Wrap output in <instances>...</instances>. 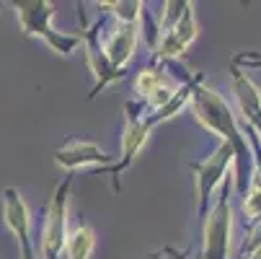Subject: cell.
I'll use <instances>...</instances> for the list:
<instances>
[{
	"label": "cell",
	"mask_w": 261,
	"mask_h": 259,
	"mask_svg": "<svg viewBox=\"0 0 261 259\" xmlns=\"http://www.w3.org/2000/svg\"><path fill=\"white\" fill-rule=\"evenodd\" d=\"M192 112L197 114L199 125L210 132H215L220 137V143H225L230 151H233V161L238 163L236 166V187L241 195H246L248 190V171L246 166L251 163V153H248V143H246V132L243 127L238 125L236 114H233V109L228 106V101L222 99L217 91L207 88L202 81L194 86L192 91Z\"/></svg>",
	"instance_id": "6da1fadb"
},
{
	"label": "cell",
	"mask_w": 261,
	"mask_h": 259,
	"mask_svg": "<svg viewBox=\"0 0 261 259\" xmlns=\"http://www.w3.org/2000/svg\"><path fill=\"white\" fill-rule=\"evenodd\" d=\"M18 23L26 36H39L47 42L57 55H72V50L83 44L81 34H62L52 29V16H55V3L49 0H29V3H13Z\"/></svg>",
	"instance_id": "7a4b0ae2"
},
{
	"label": "cell",
	"mask_w": 261,
	"mask_h": 259,
	"mask_svg": "<svg viewBox=\"0 0 261 259\" xmlns=\"http://www.w3.org/2000/svg\"><path fill=\"white\" fill-rule=\"evenodd\" d=\"M233 233V218H230V187L228 179L220 187V197L215 207L202 218V251L199 259H228Z\"/></svg>",
	"instance_id": "3957f363"
},
{
	"label": "cell",
	"mask_w": 261,
	"mask_h": 259,
	"mask_svg": "<svg viewBox=\"0 0 261 259\" xmlns=\"http://www.w3.org/2000/svg\"><path fill=\"white\" fill-rule=\"evenodd\" d=\"M75 174H67L62 179V184L55 187L52 202L47 207V218H44V226H42V254L44 259H60L65 254L67 246V197H70V184Z\"/></svg>",
	"instance_id": "277c9868"
},
{
	"label": "cell",
	"mask_w": 261,
	"mask_h": 259,
	"mask_svg": "<svg viewBox=\"0 0 261 259\" xmlns=\"http://www.w3.org/2000/svg\"><path fill=\"white\" fill-rule=\"evenodd\" d=\"M142 109L145 106L140 101H127V106H124V130H122V158L114 166L101 169L103 174L114 176V190L117 192H119V176H122V171H127L132 166V161L142 151L147 135L153 132L150 122H147V114L142 112Z\"/></svg>",
	"instance_id": "5b68a950"
},
{
	"label": "cell",
	"mask_w": 261,
	"mask_h": 259,
	"mask_svg": "<svg viewBox=\"0 0 261 259\" xmlns=\"http://www.w3.org/2000/svg\"><path fill=\"white\" fill-rule=\"evenodd\" d=\"M233 166V151L220 143L215 148V153L207 156L199 163H192L194 171V181H197V202H199V215L204 218L207 207H210V197L217 187H222V181L228 179V169Z\"/></svg>",
	"instance_id": "8992f818"
},
{
	"label": "cell",
	"mask_w": 261,
	"mask_h": 259,
	"mask_svg": "<svg viewBox=\"0 0 261 259\" xmlns=\"http://www.w3.org/2000/svg\"><path fill=\"white\" fill-rule=\"evenodd\" d=\"M230 73H233V83H236V99H238V106H241V117L246 122L248 135H253V140H256L258 156H256L253 166L258 171L261 169V91H258V86L253 83V78L248 76V73H243L233 65H230Z\"/></svg>",
	"instance_id": "52a82bcc"
},
{
	"label": "cell",
	"mask_w": 261,
	"mask_h": 259,
	"mask_svg": "<svg viewBox=\"0 0 261 259\" xmlns=\"http://www.w3.org/2000/svg\"><path fill=\"white\" fill-rule=\"evenodd\" d=\"M137 31H140V23H117L106 34V39H101V57L106 60L109 70L117 78L124 76V67L135 55L137 36H140Z\"/></svg>",
	"instance_id": "ba28073f"
},
{
	"label": "cell",
	"mask_w": 261,
	"mask_h": 259,
	"mask_svg": "<svg viewBox=\"0 0 261 259\" xmlns=\"http://www.w3.org/2000/svg\"><path fill=\"white\" fill-rule=\"evenodd\" d=\"M197 34H199V26H197V16H194V6L186 8V13L181 16V21L168 29L166 34H161L158 39H155V60H173L178 55H184L186 50H189V44L197 39Z\"/></svg>",
	"instance_id": "9c48e42d"
},
{
	"label": "cell",
	"mask_w": 261,
	"mask_h": 259,
	"mask_svg": "<svg viewBox=\"0 0 261 259\" xmlns=\"http://www.w3.org/2000/svg\"><path fill=\"white\" fill-rule=\"evenodd\" d=\"M3 218H6L8 228L13 231V236L18 239V244H21L23 259H34V251H31V215H29V207H26L23 197L13 187H8L3 192Z\"/></svg>",
	"instance_id": "30bf717a"
},
{
	"label": "cell",
	"mask_w": 261,
	"mask_h": 259,
	"mask_svg": "<svg viewBox=\"0 0 261 259\" xmlns=\"http://www.w3.org/2000/svg\"><path fill=\"white\" fill-rule=\"evenodd\" d=\"M55 161H57V166H62V169H67L72 174L75 169H83V166L106 169L111 163V156H106L101 148L96 143H91V140H67L62 148H57Z\"/></svg>",
	"instance_id": "8fae6325"
},
{
	"label": "cell",
	"mask_w": 261,
	"mask_h": 259,
	"mask_svg": "<svg viewBox=\"0 0 261 259\" xmlns=\"http://www.w3.org/2000/svg\"><path fill=\"white\" fill-rule=\"evenodd\" d=\"M93 244H96L93 228L88 223H78L75 228L70 231V236H67L65 254H67V259H91Z\"/></svg>",
	"instance_id": "7c38bea8"
},
{
	"label": "cell",
	"mask_w": 261,
	"mask_h": 259,
	"mask_svg": "<svg viewBox=\"0 0 261 259\" xmlns=\"http://www.w3.org/2000/svg\"><path fill=\"white\" fill-rule=\"evenodd\" d=\"M101 8H111V13H114L119 18V23H140L142 13H145V3H140V0H124V3H98Z\"/></svg>",
	"instance_id": "4fadbf2b"
},
{
	"label": "cell",
	"mask_w": 261,
	"mask_h": 259,
	"mask_svg": "<svg viewBox=\"0 0 261 259\" xmlns=\"http://www.w3.org/2000/svg\"><path fill=\"white\" fill-rule=\"evenodd\" d=\"M243 215L248 226H261V190H248L243 195Z\"/></svg>",
	"instance_id": "5bb4252c"
},
{
	"label": "cell",
	"mask_w": 261,
	"mask_h": 259,
	"mask_svg": "<svg viewBox=\"0 0 261 259\" xmlns=\"http://www.w3.org/2000/svg\"><path fill=\"white\" fill-rule=\"evenodd\" d=\"M230 65H233V67H238V65H246V67H261V57L246 52V55H236Z\"/></svg>",
	"instance_id": "9a60e30c"
},
{
	"label": "cell",
	"mask_w": 261,
	"mask_h": 259,
	"mask_svg": "<svg viewBox=\"0 0 261 259\" xmlns=\"http://www.w3.org/2000/svg\"><path fill=\"white\" fill-rule=\"evenodd\" d=\"M150 259H186V256L178 254V251H173V249H161V251L150 254Z\"/></svg>",
	"instance_id": "2e32d148"
}]
</instances>
